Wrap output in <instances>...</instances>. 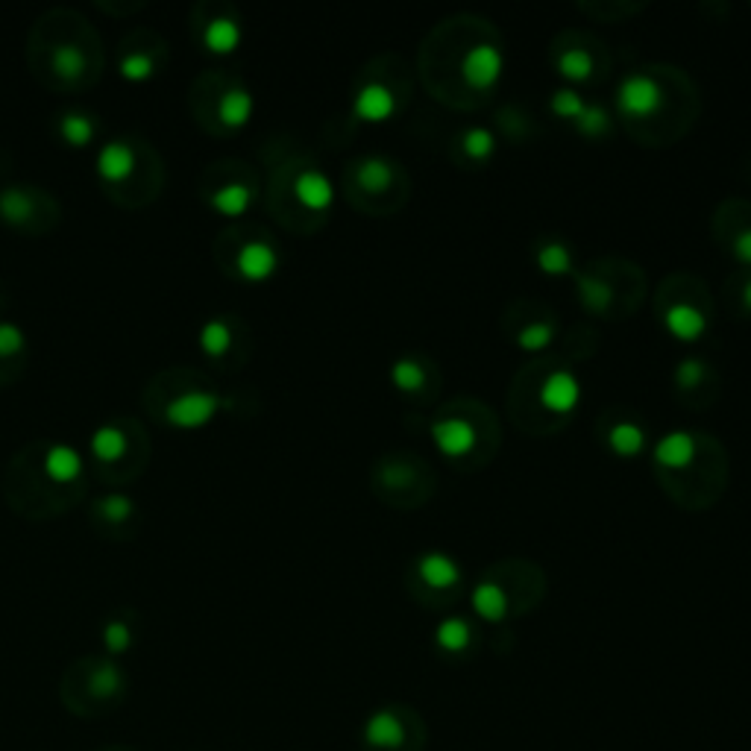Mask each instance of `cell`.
<instances>
[{
  "label": "cell",
  "instance_id": "19",
  "mask_svg": "<svg viewBox=\"0 0 751 751\" xmlns=\"http://www.w3.org/2000/svg\"><path fill=\"white\" fill-rule=\"evenodd\" d=\"M91 452L100 458V461H118L124 458L127 452V435L115 426V423H103L100 429L91 432Z\"/></svg>",
  "mask_w": 751,
  "mask_h": 751
},
{
  "label": "cell",
  "instance_id": "20",
  "mask_svg": "<svg viewBox=\"0 0 751 751\" xmlns=\"http://www.w3.org/2000/svg\"><path fill=\"white\" fill-rule=\"evenodd\" d=\"M203 42L212 53H232L241 45V24L235 18H215L206 24Z\"/></svg>",
  "mask_w": 751,
  "mask_h": 751
},
{
  "label": "cell",
  "instance_id": "27",
  "mask_svg": "<svg viewBox=\"0 0 751 751\" xmlns=\"http://www.w3.org/2000/svg\"><path fill=\"white\" fill-rule=\"evenodd\" d=\"M229 344H232V329H229L226 320L212 317V320L203 323V329H200V347H203L206 353L223 355L229 350Z\"/></svg>",
  "mask_w": 751,
  "mask_h": 751
},
{
  "label": "cell",
  "instance_id": "33",
  "mask_svg": "<svg viewBox=\"0 0 751 751\" xmlns=\"http://www.w3.org/2000/svg\"><path fill=\"white\" fill-rule=\"evenodd\" d=\"M135 511V502L127 496V493H109L100 499V514L112 523H124L130 520Z\"/></svg>",
  "mask_w": 751,
  "mask_h": 751
},
{
  "label": "cell",
  "instance_id": "36",
  "mask_svg": "<svg viewBox=\"0 0 751 751\" xmlns=\"http://www.w3.org/2000/svg\"><path fill=\"white\" fill-rule=\"evenodd\" d=\"M103 640H106L109 652H124L133 643V631H130V625L124 619H112L103 628Z\"/></svg>",
  "mask_w": 751,
  "mask_h": 751
},
{
  "label": "cell",
  "instance_id": "34",
  "mask_svg": "<svg viewBox=\"0 0 751 751\" xmlns=\"http://www.w3.org/2000/svg\"><path fill=\"white\" fill-rule=\"evenodd\" d=\"M575 127L581 130L584 135H605L611 130V118H608V112L602 109V106H587L584 112H581V118L575 121Z\"/></svg>",
  "mask_w": 751,
  "mask_h": 751
},
{
  "label": "cell",
  "instance_id": "37",
  "mask_svg": "<svg viewBox=\"0 0 751 751\" xmlns=\"http://www.w3.org/2000/svg\"><path fill=\"white\" fill-rule=\"evenodd\" d=\"M24 329L12 320H0V355H15L24 350Z\"/></svg>",
  "mask_w": 751,
  "mask_h": 751
},
{
  "label": "cell",
  "instance_id": "32",
  "mask_svg": "<svg viewBox=\"0 0 751 751\" xmlns=\"http://www.w3.org/2000/svg\"><path fill=\"white\" fill-rule=\"evenodd\" d=\"M552 338H555V329H552L549 323H529V326L520 329L517 344H520L523 350H529V353H537V350L549 347Z\"/></svg>",
  "mask_w": 751,
  "mask_h": 751
},
{
  "label": "cell",
  "instance_id": "13",
  "mask_svg": "<svg viewBox=\"0 0 751 751\" xmlns=\"http://www.w3.org/2000/svg\"><path fill=\"white\" fill-rule=\"evenodd\" d=\"M45 473L47 479H53L56 485H68V482L80 479V473H83V455L74 446H68V443H53L45 455Z\"/></svg>",
  "mask_w": 751,
  "mask_h": 751
},
{
  "label": "cell",
  "instance_id": "16",
  "mask_svg": "<svg viewBox=\"0 0 751 751\" xmlns=\"http://www.w3.org/2000/svg\"><path fill=\"white\" fill-rule=\"evenodd\" d=\"M253 109H256L253 94L247 89H241V86L226 91L221 97V103H218V115H221V121L226 127H244L253 118Z\"/></svg>",
  "mask_w": 751,
  "mask_h": 751
},
{
  "label": "cell",
  "instance_id": "11",
  "mask_svg": "<svg viewBox=\"0 0 751 751\" xmlns=\"http://www.w3.org/2000/svg\"><path fill=\"white\" fill-rule=\"evenodd\" d=\"M294 194L306 209L323 212L335 200V185L323 171H303L300 177L294 179Z\"/></svg>",
  "mask_w": 751,
  "mask_h": 751
},
{
  "label": "cell",
  "instance_id": "15",
  "mask_svg": "<svg viewBox=\"0 0 751 751\" xmlns=\"http://www.w3.org/2000/svg\"><path fill=\"white\" fill-rule=\"evenodd\" d=\"M470 602H473V611L485 619V622H502L505 614H508V596H505V590H502L496 581H482V584H476Z\"/></svg>",
  "mask_w": 751,
  "mask_h": 751
},
{
  "label": "cell",
  "instance_id": "17",
  "mask_svg": "<svg viewBox=\"0 0 751 751\" xmlns=\"http://www.w3.org/2000/svg\"><path fill=\"white\" fill-rule=\"evenodd\" d=\"M253 203V191L244 182H226L212 194V206L226 218H241Z\"/></svg>",
  "mask_w": 751,
  "mask_h": 751
},
{
  "label": "cell",
  "instance_id": "41",
  "mask_svg": "<svg viewBox=\"0 0 751 751\" xmlns=\"http://www.w3.org/2000/svg\"><path fill=\"white\" fill-rule=\"evenodd\" d=\"M743 303L751 309V279L746 282V288H743Z\"/></svg>",
  "mask_w": 751,
  "mask_h": 751
},
{
  "label": "cell",
  "instance_id": "26",
  "mask_svg": "<svg viewBox=\"0 0 751 751\" xmlns=\"http://www.w3.org/2000/svg\"><path fill=\"white\" fill-rule=\"evenodd\" d=\"M391 382H394V388L405 391V394H417L426 385V370L414 358H399L391 367Z\"/></svg>",
  "mask_w": 751,
  "mask_h": 751
},
{
  "label": "cell",
  "instance_id": "3",
  "mask_svg": "<svg viewBox=\"0 0 751 751\" xmlns=\"http://www.w3.org/2000/svg\"><path fill=\"white\" fill-rule=\"evenodd\" d=\"M221 408V397L215 391H188L168 402L165 417L177 429H200L206 426Z\"/></svg>",
  "mask_w": 751,
  "mask_h": 751
},
{
  "label": "cell",
  "instance_id": "38",
  "mask_svg": "<svg viewBox=\"0 0 751 751\" xmlns=\"http://www.w3.org/2000/svg\"><path fill=\"white\" fill-rule=\"evenodd\" d=\"M581 294H584V303L590 309H605L611 306V288L605 282H596V279H581Z\"/></svg>",
  "mask_w": 751,
  "mask_h": 751
},
{
  "label": "cell",
  "instance_id": "35",
  "mask_svg": "<svg viewBox=\"0 0 751 751\" xmlns=\"http://www.w3.org/2000/svg\"><path fill=\"white\" fill-rule=\"evenodd\" d=\"M153 71H156V62H153L147 53H141V50L127 53V56L121 59V74H124L127 80H147V77H153Z\"/></svg>",
  "mask_w": 751,
  "mask_h": 751
},
{
  "label": "cell",
  "instance_id": "6",
  "mask_svg": "<svg viewBox=\"0 0 751 751\" xmlns=\"http://www.w3.org/2000/svg\"><path fill=\"white\" fill-rule=\"evenodd\" d=\"M581 402V385L573 373L555 370L543 379L540 385V405L552 414H570L575 405Z\"/></svg>",
  "mask_w": 751,
  "mask_h": 751
},
{
  "label": "cell",
  "instance_id": "14",
  "mask_svg": "<svg viewBox=\"0 0 751 751\" xmlns=\"http://www.w3.org/2000/svg\"><path fill=\"white\" fill-rule=\"evenodd\" d=\"M417 575L423 584L435 587V590H446V587H455L461 581V570L458 564L443 555V552H426L420 561H417Z\"/></svg>",
  "mask_w": 751,
  "mask_h": 751
},
{
  "label": "cell",
  "instance_id": "12",
  "mask_svg": "<svg viewBox=\"0 0 751 751\" xmlns=\"http://www.w3.org/2000/svg\"><path fill=\"white\" fill-rule=\"evenodd\" d=\"M276 265H279V256L267 241H247L238 250V270H241V276H247L253 282L267 279L276 270Z\"/></svg>",
  "mask_w": 751,
  "mask_h": 751
},
{
  "label": "cell",
  "instance_id": "5",
  "mask_svg": "<svg viewBox=\"0 0 751 751\" xmlns=\"http://www.w3.org/2000/svg\"><path fill=\"white\" fill-rule=\"evenodd\" d=\"M432 441L446 458H464L476 449V429L461 417H443L432 426Z\"/></svg>",
  "mask_w": 751,
  "mask_h": 751
},
{
  "label": "cell",
  "instance_id": "29",
  "mask_svg": "<svg viewBox=\"0 0 751 751\" xmlns=\"http://www.w3.org/2000/svg\"><path fill=\"white\" fill-rule=\"evenodd\" d=\"M537 265H540L543 273H549V276H561V273H570V267H573V256H570V250H567L564 244L552 241V244L540 247V253H537Z\"/></svg>",
  "mask_w": 751,
  "mask_h": 751
},
{
  "label": "cell",
  "instance_id": "10",
  "mask_svg": "<svg viewBox=\"0 0 751 751\" xmlns=\"http://www.w3.org/2000/svg\"><path fill=\"white\" fill-rule=\"evenodd\" d=\"M696 458V438L690 432H666L661 441L655 443V461L666 470H681Z\"/></svg>",
  "mask_w": 751,
  "mask_h": 751
},
{
  "label": "cell",
  "instance_id": "1",
  "mask_svg": "<svg viewBox=\"0 0 751 751\" xmlns=\"http://www.w3.org/2000/svg\"><path fill=\"white\" fill-rule=\"evenodd\" d=\"M426 731L420 728L417 716L399 707H382L367 716L361 728L364 751H420Z\"/></svg>",
  "mask_w": 751,
  "mask_h": 751
},
{
  "label": "cell",
  "instance_id": "31",
  "mask_svg": "<svg viewBox=\"0 0 751 751\" xmlns=\"http://www.w3.org/2000/svg\"><path fill=\"white\" fill-rule=\"evenodd\" d=\"M552 112L558 115V118H564V121H578L581 118V112L587 109V103L581 100V94L573 89H561L555 91V97H552Z\"/></svg>",
  "mask_w": 751,
  "mask_h": 751
},
{
  "label": "cell",
  "instance_id": "23",
  "mask_svg": "<svg viewBox=\"0 0 751 751\" xmlns=\"http://www.w3.org/2000/svg\"><path fill=\"white\" fill-rule=\"evenodd\" d=\"M558 71L570 83H584L593 77V56L581 47H570L558 56Z\"/></svg>",
  "mask_w": 751,
  "mask_h": 751
},
{
  "label": "cell",
  "instance_id": "39",
  "mask_svg": "<svg viewBox=\"0 0 751 751\" xmlns=\"http://www.w3.org/2000/svg\"><path fill=\"white\" fill-rule=\"evenodd\" d=\"M705 373V364H702L699 358H687V361H681L678 370H675V385H678V388H696V385L705 379Z\"/></svg>",
  "mask_w": 751,
  "mask_h": 751
},
{
  "label": "cell",
  "instance_id": "2",
  "mask_svg": "<svg viewBox=\"0 0 751 751\" xmlns=\"http://www.w3.org/2000/svg\"><path fill=\"white\" fill-rule=\"evenodd\" d=\"M619 109L631 118H652L663 109L661 83L649 74H631L617 91Z\"/></svg>",
  "mask_w": 751,
  "mask_h": 751
},
{
  "label": "cell",
  "instance_id": "40",
  "mask_svg": "<svg viewBox=\"0 0 751 751\" xmlns=\"http://www.w3.org/2000/svg\"><path fill=\"white\" fill-rule=\"evenodd\" d=\"M734 253H737V259H740V262L751 265V229H743V232L737 235V241H734Z\"/></svg>",
  "mask_w": 751,
  "mask_h": 751
},
{
  "label": "cell",
  "instance_id": "28",
  "mask_svg": "<svg viewBox=\"0 0 751 751\" xmlns=\"http://www.w3.org/2000/svg\"><path fill=\"white\" fill-rule=\"evenodd\" d=\"M0 215L9 223H24L33 215V200L24 188H6L0 194Z\"/></svg>",
  "mask_w": 751,
  "mask_h": 751
},
{
  "label": "cell",
  "instance_id": "30",
  "mask_svg": "<svg viewBox=\"0 0 751 751\" xmlns=\"http://www.w3.org/2000/svg\"><path fill=\"white\" fill-rule=\"evenodd\" d=\"M461 147H464V153L470 156V159H476V162H485L487 156L496 150V135L485 130V127H473V130H467L464 138H461Z\"/></svg>",
  "mask_w": 751,
  "mask_h": 751
},
{
  "label": "cell",
  "instance_id": "7",
  "mask_svg": "<svg viewBox=\"0 0 751 751\" xmlns=\"http://www.w3.org/2000/svg\"><path fill=\"white\" fill-rule=\"evenodd\" d=\"M353 112L358 121L385 124L397 112V97H394V91L388 89V86H382V83H367L364 89H358V94H355Z\"/></svg>",
  "mask_w": 751,
  "mask_h": 751
},
{
  "label": "cell",
  "instance_id": "4",
  "mask_svg": "<svg viewBox=\"0 0 751 751\" xmlns=\"http://www.w3.org/2000/svg\"><path fill=\"white\" fill-rule=\"evenodd\" d=\"M502 68H505V56L496 45L470 47L461 59V77L476 91L493 89L502 77Z\"/></svg>",
  "mask_w": 751,
  "mask_h": 751
},
{
  "label": "cell",
  "instance_id": "22",
  "mask_svg": "<svg viewBox=\"0 0 751 751\" xmlns=\"http://www.w3.org/2000/svg\"><path fill=\"white\" fill-rule=\"evenodd\" d=\"M608 446L611 452H617L619 458H634L643 452L646 446V435L637 423H617L611 432H608Z\"/></svg>",
  "mask_w": 751,
  "mask_h": 751
},
{
  "label": "cell",
  "instance_id": "21",
  "mask_svg": "<svg viewBox=\"0 0 751 751\" xmlns=\"http://www.w3.org/2000/svg\"><path fill=\"white\" fill-rule=\"evenodd\" d=\"M358 185L370 194H382L391 182H394V171L388 165V159H379V156H367L358 162Z\"/></svg>",
  "mask_w": 751,
  "mask_h": 751
},
{
  "label": "cell",
  "instance_id": "9",
  "mask_svg": "<svg viewBox=\"0 0 751 751\" xmlns=\"http://www.w3.org/2000/svg\"><path fill=\"white\" fill-rule=\"evenodd\" d=\"M663 323H666L669 335L678 338V341H699L707 329L705 311L690 306V303H675V306H669V311L663 314Z\"/></svg>",
  "mask_w": 751,
  "mask_h": 751
},
{
  "label": "cell",
  "instance_id": "25",
  "mask_svg": "<svg viewBox=\"0 0 751 751\" xmlns=\"http://www.w3.org/2000/svg\"><path fill=\"white\" fill-rule=\"evenodd\" d=\"M86 65H89V56L83 47L56 45V50H53V68L68 80H77L86 71Z\"/></svg>",
  "mask_w": 751,
  "mask_h": 751
},
{
  "label": "cell",
  "instance_id": "24",
  "mask_svg": "<svg viewBox=\"0 0 751 751\" xmlns=\"http://www.w3.org/2000/svg\"><path fill=\"white\" fill-rule=\"evenodd\" d=\"M59 133L62 138L68 141V144H74V147H86L91 141V135H94V121H91V115L86 112H65L62 118H59Z\"/></svg>",
  "mask_w": 751,
  "mask_h": 751
},
{
  "label": "cell",
  "instance_id": "18",
  "mask_svg": "<svg viewBox=\"0 0 751 751\" xmlns=\"http://www.w3.org/2000/svg\"><path fill=\"white\" fill-rule=\"evenodd\" d=\"M435 643L441 646L443 652H449V655H461V652H467L470 643H473V628H470L467 619H443L441 625L435 628Z\"/></svg>",
  "mask_w": 751,
  "mask_h": 751
},
{
  "label": "cell",
  "instance_id": "8",
  "mask_svg": "<svg viewBox=\"0 0 751 751\" xmlns=\"http://www.w3.org/2000/svg\"><path fill=\"white\" fill-rule=\"evenodd\" d=\"M135 171V147L130 141H106L97 153V174L109 182H121Z\"/></svg>",
  "mask_w": 751,
  "mask_h": 751
}]
</instances>
